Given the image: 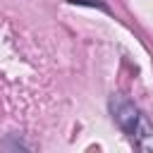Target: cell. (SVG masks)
<instances>
[{
  "label": "cell",
  "instance_id": "7a4b0ae2",
  "mask_svg": "<svg viewBox=\"0 0 153 153\" xmlns=\"http://www.w3.org/2000/svg\"><path fill=\"white\" fill-rule=\"evenodd\" d=\"M7 148H12V151H17V148H29V143H24L22 139H19V134H7V139H2L0 141V151H7Z\"/></svg>",
  "mask_w": 153,
  "mask_h": 153
},
{
  "label": "cell",
  "instance_id": "6da1fadb",
  "mask_svg": "<svg viewBox=\"0 0 153 153\" xmlns=\"http://www.w3.org/2000/svg\"><path fill=\"white\" fill-rule=\"evenodd\" d=\"M110 115L115 120V124L129 136V141L146 153H153V124L148 122V117L122 93H112L108 100Z\"/></svg>",
  "mask_w": 153,
  "mask_h": 153
},
{
  "label": "cell",
  "instance_id": "3957f363",
  "mask_svg": "<svg viewBox=\"0 0 153 153\" xmlns=\"http://www.w3.org/2000/svg\"><path fill=\"white\" fill-rule=\"evenodd\" d=\"M72 5H88V7H98V10H103V12H110L108 10V5H103L100 0H69Z\"/></svg>",
  "mask_w": 153,
  "mask_h": 153
}]
</instances>
